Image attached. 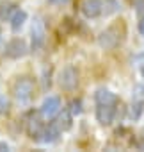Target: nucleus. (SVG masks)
Returning <instances> with one entry per match:
<instances>
[{
  "label": "nucleus",
  "instance_id": "obj_1",
  "mask_svg": "<svg viewBox=\"0 0 144 152\" xmlns=\"http://www.w3.org/2000/svg\"><path fill=\"white\" fill-rule=\"evenodd\" d=\"M34 88H36V84H34V81H32L30 77H20V79H16V83L13 84V95H14V99H16L18 102L25 104V102H29V100L32 99Z\"/></svg>",
  "mask_w": 144,
  "mask_h": 152
},
{
  "label": "nucleus",
  "instance_id": "obj_2",
  "mask_svg": "<svg viewBox=\"0 0 144 152\" xmlns=\"http://www.w3.org/2000/svg\"><path fill=\"white\" fill-rule=\"evenodd\" d=\"M59 86L66 91H73L78 86V70L75 66H66L59 73Z\"/></svg>",
  "mask_w": 144,
  "mask_h": 152
},
{
  "label": "nucleus",
  "instance_id": "obj_3",
  "mask_svg": "<svg viewBox=\"0 0 144 152\" xmlns=\"http://www.w3.org/2000/svg\"><path fill=\"white\" fill-rule=\"evenodd\" d=\"M30 39H32V50L37 52L43 48L45 41H46V29H45V23L41 18H36L32 22V27H30Z\"/></svg>",
  "mask_w": 144,
  "mask_h": 152
},
{
  "label": "nucleus",
  "instance_id": "obj_4",
  "mask_svg": "<svg viewBox=\"0 0 144 152\" xmlns=\"http://www.w3.org/2000/svg\"><path fill=\"white\" fill-rule=\"evenodd\" d=\"M27 52H29V47H27L25 39H22V38H14V39H11V41L4 47V54H6L9 59H20V57H23Z\"/></svg>",
  "mask_w": 144,
  "mask_h": 152
},
{
  "label": "nucleus",
  "instance_id": "obj_5",
  "mask_svg": "<svg viewBox=\"0 0 144 152\" xmlns=\"http://www.w3.org/2000/svg\"><path fill=\"white\" fill-rule=\"evenodd\" d=\"M60 111V100L57 97H48L43 100L41 107H39V115L43 120H52L53 116H57V113Z\"/></svg>",
  "mask_w": 144,
  "mask_h": 152
},
{
  "label": "nucleus",
  "instance_id": "obj_6",
  "mask_svg": "<svg viewBox=\"0 0 144 152\" xmlns=\"http://www.w3.org/2000/svg\"><path fill=\"white\" fill-rule=\"evenodd\" d=\"M98 41H100V47H103V48H107V50L116 48V47L119 45V41H121V32H119L116 27H110V29H107V31H103V32L100 34Z\"/></svg>",
  "mask_w": 144,
  "mask_h": 152
},
{
  "label": "nucleus",
  "instance_id": "obj_7",
  "mask_svg": "<svg viewBox=\"0 0 144 152\" xmlns=\"http://www.w3.org/2000/svg\"><path fill=\"white\" fill-rule=\"evenodd\" d=\"M43 118L39 113H32L29 118H27V124H25V129H27V134L32 138V140H39L41 132H43Z\"/></svg>",
  "mask_w": 144,
  "mask_h": 152
},
{
  "label": "nucleus",
  "instance_id": "obj_8",
  "mask_svg": "<svg viewBox=\"0 0 144 152\" xmlns=\"http://www.w3.org/2000/svg\"><path fill=\"white\" fill-rule=\"evenodd\" d=\"M116 104H98L96 107V120L100 125H110L116 116Z\"/></svg>",
  "mask_w": 144,
  "mask_h": 152
},
{
  "label": "nucleus",
  "instance_id": "obj_9",
  "mask_svg": "<svg viewBox=\"0 0 144 152\" xmlns=\"http://www.w3.org/2000/svg\"><path fill=\"white\" fill-rule=\"evenodd\" d=\"M103 11V0H86L82 4V13L86 18H98Z\"/></svg>",
  "mask_w": 144,
  "mask_h": 152
},
{
  "label": "nucleus",
  "instance_id": "obj_10",
  "mask_svg": "<svg viewBox=\"0 0 144 152\" xmlns=\"http://www.w3.org/2000/svg\"><path fill=\"white\" fill-rule=\"evenodd\" d=\"M59 134H60V131H59V127H57L55 124L45 125V127H43V132H41V136H39V141H43V143H53V141H57Z\"/></svg>",
  "mask_w": 144,
  "mask_h": 152
},
{
  "label": "nucleus",
  "instance_id": "obj_11",
  "mask_svg": "<svg viewBox=\"0 0 144 152\" xmlns=\"http://www.w3.org/2000/svg\"><path fill=\"white\" fill-rule=\"evenodd\" d=\"M25 22H27V13H25L23 9H18V7H16V11L13 13L11 20H9L11 31H13V32H18V31L25 25Z\"/></svg>",
  "mask_w": 144,
  "mask_h": 152
},
{
  "label": "nucleus",
  "instance_id": "obj_12",
  "mask_svg": "<svg viewBox=\"0 0 144 152\" xmlns=\"http://www.w3.org/2000/svg\"><path fill=\"white\" fill-rule=\"evenodd\" d=\"M14 11H16L14 2H11V0H2V2H0V22H9Z\"/></svg>",
  "mask_w": 144,
  "mask_h": 152
},
{
  "label": "nucleus",
  "instance_id": "obj_13",
  "mask_svg": "<svg viewBox=\"0 0 144 152\" xmlns=\"http://www.w3.org/2000/svg\"><path fill=\"white\" fill-rule=\"evenodd\" d=\"M94 99H96V104H117V97L105 88H100L96 91Z\"/></svg>",
  "mask_w": 144,
  "mask_h": 152
},
{
  "label": "nucleus",
  "instance_id": "obj_14",
  "mask_svg": "<svg viewBox=\"0 0 144 152\" xmlns=\"http://www.w3.org/2000/svg\"><path fill=\"white\" fill-rule=\"evenodd\" d=\"M59 116H57V127H59V131H69L71 129V125H73V115H71L68 109H64L62 113H57Z\"/></svg>",
  "mask_w": 144,
  "mask_h": 152
},
{
  "label": "nucleus",
  "instance_id": "obj_15",
  "mask_svg": "<svg viewBox=\"0 0 144 152\" xmlns=\"http://www.w3.org/2000/svg\"><path fill=\"white\" fill-rule=\"evenodd\" d=\"M121 11V4L117 0H103V11H102V16H110L114 13Z\"/></svg>",
  "mask_w": 144,
  "mask_h": 152
},
{
  "label": "nucleus",
  "instance_id": "obj_16",
  "mask_svg": "<svg viewBox=\"0 0 144 152\" xmlns=\"http://www.w3.org/2000/svg\"><path fill=\"white\" fill-rule=\"evenodd\" d=\"M68 111L73 115V116H78V115H82V100H71L69 102V106H68Z\"/></svg>",
  "mask_w": 144,
  "mask_h": 152
},
{
  "label": "nucleus",
  "instance_id": "obj_17",
  "mask_svg": "<svg viewBox=\"0 0 144 152\" xmlns=\"http://www.w3.org/2000/svg\"><path fill=\"white\" fill-rule=\"evenodd\" d=\"M142 111H144V104H142V102H135V104L132 106V113H130V116H132L133 120H139L140 115H142Z\"/></svg>",
  "mask_w": 144,
  "mask_h": 152
},
{
  "label": "nucleus",
  "instance_id": "obj_18",
  "mask_svg": "<svg viewBox=\"0 0 144 152\" xmlns=\"http://www.w3.org/2000/svg\"><path fill=\"white\" fill-rule=\"evenodd\" d=\"M7 109H9V100H7V97H6V95L0 93V115H4Z\"/></svg>",
  "mask_w": 144,
  "mask_h": 152
},
{
  "label": "nucleus",
  "instance_id": "obj_19",
  "mask_svg": "<svg viewBox=\"0 0 144 152\" xmlns=\"http://www.w3.org/2000/svg\"><path fill=\"white\" fill-rule=\"evenodd\" d=\"M0 150H9V145L4 143V141H0Z\"/></svg>",
  "mask_w": 144,
  "mask_h": 152
},
{
  "label": "nucleus",
  "instance_id": "obj_20",
  "mask_svg": "<svg viewBox=\"0 0 144 152\" xmlns=\"http://www.w3.org/2000/svg\"><path fill=\"white\" fill-rule=\"evenodd\" d=\"M50 2H52V4H57V6H60V4H66L68 0H50Z\"/></svg>",
  "mask_w": 144,
  "mask_h": 152
},
{
  "label": "nucleus",
  "instance_id": "obj_21",
  "mask_svg": "<svg viewBox=\"0 0 144 152\" xmlns=\"http://www.w3.org/2000/svg\"><path fill=\"white\" fill-rule=\"evenodd\" d=\"M139 31H140V32L144 34V18H142L140 22H139Z\"/></svg>",
  "mask_w": 144,
  "mask_h": 152
},
{
  "label": "nucleus",
  "instance_id": "obj_22",
  "mask_svg": "<svg viewBox=\"0 0 144 152\" xmlns=\"http://www.w3.org/2000/svg\"><path fill=\"white\" fill-rule=\"evenodd\" d=\"M140 73H142V77H144V64H142V68H140Z\"/></svg>",
  "mask_w": 144,
  "mask_h": 152
}]
</instances>
